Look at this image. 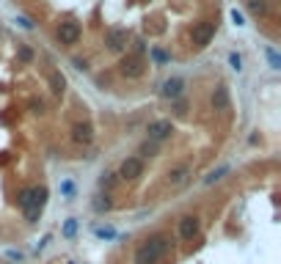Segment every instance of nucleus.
Wrapping results in <instances>:
<instances>
[{"mask_svg": "<svg viewBox=\"0 0 281 264\" xmlns=\"http://www.w3.org/2000/svg\"><path fill=\"white\" fill-rule=\"evenodd\" d=\"M171 239L169 237H152V239H146V242H140L138 250H135V264H157L163 259V253L169 250Z\"/></svg>", "mask_w": 281, "mask_h": 264, "instance_id": "1", "label": "nucleus"}, {"mask_svg": "<svg viewBox=\"0 0 281 264\" xmlns=\"http://www.w3.org/2000/svg\"><path fill=\"white\" fill-rule=\"evenodd\" d=\"M215 30H218V22H198L196 28H193V44H196L198 50H204L207 44L215 39Z\"/></svg>", "mask_w": 281, "mask_h": 264, "instance_id": "2", "label": "nucleus"}, {"mask_svg": "<svg viewBox=\"0 0 281 264\" xmlns=\"http://www.w3.org/2000/svg\"><path fill=\"white\" fill-rule=\"evenodd\" d=\"M30 190H33V207L25 212V217H28V223H36L39 215H42L44 204H47V187H44V185H36V187H30Z\"/></svg>", "mask_w": 281, "mask_h": 264, "instance_id": "3", "label": "nucleus"}, {"mask_svg": "<svg viewBox=\"0 0 281 264\" xmlns=\"http://www.w3.org/2000/svg\"><path fill=\"white\" fill-rule=\"evenodd\" d=\"M171 132H174V124H171L169 118H157V121H152V124L146 127L149 140H155V143H160V140L171 138Z\"/></svg>", "mask_w": 281, "mask_h": 264, "instance_id": "4", "label": "nucleus"}, {"mask_svg": "<svg viewBox=\"0 0 281 264\" xmlns=\"http://www.w3.org/2000/svg\"><path fill=\"white\" fill-rule=\"evenodd\" d=\"M198 231H201V223H198L196 215L179 217V237H182L185 242H193V239L198 237Z\"/></svg>", "mask_w": 281, "mask_h": 264, "instance_id": "5", "label": "nucleus"}, {"mask_svg": "<svg viewBox=\"0 0 281 264\" xmlns=\"http://www.w3.org/2000/svg\"><path fill=\"white\" fill-rule=\"evenodd\" d=\"M127 42H130V33H127L124 28H111V30L105 33V44H108V50H113V53L124 50Z\"/></svg>", "mask_w": 281, "mask_h": 264, "instance_id": "6", "label": "nucleus"}, {"mask_svg": "<svg viewBox=\"0 0 281 264\" xmlns=\"http://www.w3.org/2000/svg\"><path fill=\"white\" fill-rule=\"evenodd\" d=\"M160 94L166 99H179L185 94V80L182 77H169V80L160 85Z\"/></svg>", "mask_w": 281, "mask_h": 264, "instance_id": "7", "label": "nucleus"}, {"mask_svg": "<svg viewBox=\"0 0 281 264\" xmlns=\"http://www.w3.org/2000/svg\"><path fill=\"white\" fill-rule=\"evenodd\" d=\"M140 174H143V162H140V157H127V160L121 162V168H119L121 179H138Z\"/></svg>", "mask_w": 281, "mask_h": 264, "instance_id": "8", "label": "nucleus"}, {"mask_svg": "<svg viewBox=\"0 0 281 264\" xmlns=\"http://www.w3.org/2000/svg\"><path fill=\"white\" fill-rule=\"evenodd\" d=\"M119 69L124 77H140L143 75V61H140L138 55H127V58H121Z\"/></svg>", "mask_w": 281, "mask_h": 264, "instance_id": "9", "label": "nucleus"}, {"mask_svg": "<svg viewBox=\"0 0 281 264\" xmlns=\"http://www.w3.org/2000/svg\"><path fill=\"white\" fill-rule=\"evenodd\" d=\"M72 140L75 143H83V146H88L94 140V130L88 121H78V124H72Z\"/></svg>", "mask_w": 281, "mask_h": 264, "instance_id": "10", "label": "nucleus"}, {"mask_svg": "<svg viewBox=\"0 0 281 264\" xmlns=\"http://www.w3.org/2000/svg\"><path fill=\"white\" fill-rule=\"evenodd\" d=\"M58 39H61V44H75L80 39V25L78 22H61Z\"/></svg>", "mask_w": 281, "mask_h": 264, "instance_id": "11", "label": "nucleus"}, {"mask_svg": "<svg viewBox=\"0 0 281 264\" xmlns=\"http://www.w3.org/2000/svg\"><path fill=\"white\" fill-rule=\"evenodd\" d=\"M232 105V97H229V88L226 85H218L212 91V110H229Z\"/></svg>", "mask_w": 281, "mask_h": 264, "instance_id": "12", "label": "nucleus"}, {"mask_svg": "<svg viewBox=\"0 0 281 264\" xmlns=\"http://www.w3.org/2000/svg\"><path fill=\"white\" fill-rule=\"evenodd\" d=\"M190 176V165L188 162H179V165H174L169 171V185H174V187H179V185H185Z\"/></svg>", "mask_w": 281, "mask_h": 264, "instance_id": "13", "label": "nucleus"}, {"mask_svg": "<svg viewBox=\"0 0 281 264\" xmlns=\"http://www.w3.org/2000/svg\"><path fill=\"white\" fill-rule=\"evenodd\" d=\"M50 91H53V94H56V97H61L63 91H66V77L61 75V72H50Z\"/></svg>", "mask_w": 281, "mask_h": 264, "instance_id": "14", "label": "nucleus"}, {"mask_svg": "<svg viewBox=\"0 0 281 264\" xmlns=\"http://www.w3.org/2000/svg\"><path fill=\"white\" fill-rule=\"evenodd\" d=\"M246 6H248V11L256 14V17H265L267 11H270V3H267V0H248Z\"/></svg>", "mask_w": 281, "mask_h": 264, "instance_id": "15", "label": "nucleus"}, {"mask_svg": "<svg viewBox=\"0 0 281 264\" xmlns=\"http://www.w3.org/2000/svg\"><path fill=\"white\" fill-rule=\"evenodd\" d=\"M17 207H20V209H25V212H28V209L33 207V190H30V187L20 190V195H17Z\"/></svg>", "mask_w": 281, "mask_h": 264, "instance_id": "16", "label": "nucleus"}, {"mask_svg": "<svg viewBox=\"0 0 281 264\" xmlns=\"http://www.w3.org/2000/svg\"><path fill=\"white\" fill-rule=\"evenodd\" d=\"M94 209H97V212H108V209L113 207V201H111V195H102L99 193L97 198H94V204H91Z\"/></svg>", "mask_w": 281, "mask_h": 264, "instance_id": "17", "label": "nucleus"}, {"mask_svg": "<svg viewBox=\"0 0 281 264\" xmlns=\"http://www.w3.org/2000/svg\"><path fill=\"white\" fill-rule=\"evenodd\" d=\"M138 154L140 157H152V154H157V143L155 140H143V143L138 146Z\"/></svg>", "mask_w": 281, "mask_h": 264, "instance_id": "18", "label": "nucleus"}, {"mask_svg": "<svg viewBox=\"0 0 281 264\" xmlns=\"http://www.w3.org/2000/svg\"><path fill=\"white\" fill-rule=\"evenodd\" d=\"M17 58L25 61V63H30V61H33V50H30L28 44H20V47H17Z\"/></svg>", "mask_w": 281, "mask_h": 264, "instance_id": "19", "label": "nucleus"}, {"mask_svg": "<svg viewBox=\"0 0 281 264\" xmlns=\"http://www.w3.org/2000/svg\"><path fill=\"white\" fill-rule=\"evenodd\" d=\"M224 174H229V165H221V168H215V171H212V174L207 176V179H204V185H212V182H218Z\"/></svg>", "mask_w": 281, "mask_h": 264, "instance_id": "20", "label": "nucleus"}, {"mask_svg": "<svg viewBox=\"0 0 281 264\" xmlns=\"http://www.w3.org/2000/svg\"><path fill=\"white\" fill-rule=\"evenodd\" d=\"M113 185H116V174H102L99 176V187L102 190H111Z\"/></svg>", "mask_w": 281, "mask_h": 264, "instance_id": "21", "label": "nucleus"}, {"mask_svg": "<svg viewBox=\"0 0 281 264\" xmlns=\"http://www.w3.org/2000/svg\"><path fill=\"white\" fill-rule=\"evenodd\" d=\"M75 231H78V220L69 217V220L63 223V237H75Z\"/></svg>", "mask_w": 281, "mask_h": 264, "instance_id": "22", "label": "nucleus"}, {"mask_svg": "<svg viewBox=\"0 0 281 264\" xmlns=\"http://www.w3.org/2000/svg\"><path fill=\"white\" fill-rule=\"evenodd\" d=\"M174 113L176 116H185V113H188V102H185V99H174Z\"/></svg>", "mask_w": 281, "mask_h": 264, "instance_id": "23", "label": "nucleus"}, {"mask_svg": "<svg viewBox=\"0 0 281 264\" xmlns=\"http://www.w3.org/2000/svg\"><path fill=\"white\" fill-rule=\"evenodd\" d=\"M229 63H232V69H234V72L243 69V58H240L237 53H232V55H229Z\"/></svg>", "mask_w": 281, "mask_h": 264, "instance_id": "24", "label": "nucleus"}, {"mask_svg": "<svg viewBox=\"0 0 281 264\" xmlns=\"http://www.w3.org/2000/svg\"><path fill=\"white\" fill-rule=\"evenodd\" d=\"M267 58H270V63H273V69H279V66H281V61H279V55H276L273 50H267Z\"/></svg>", "mask_w": 281, "mask_h": 264, "instance_id": "25", "label": "nucleus"}, {"mask_svg": "<svg viewBox=\"0 0 281 264\" xmlns=\"http://www.w3.org/2000/svg\"><path fill=\"white\" fill-rule=\"evenodd\" d=\"M17 22H20V25H22L25 30H30V28H33V22H30L28 17H17Z\"/></svg>", "mask_w": 281, "mask_h": 264, "instance_id": "26", "label": "nucleus"}, {"mask_svg": "<svg viewBox=\"0 0 281 264\" xmlns=\"http://www.w3.org/2000/svg\"><path fill=\"white\" fill-rule=\"evenodd\" d=\"M152 55H155V61H160V63L169 61V55H166V53H160V50H152Z\"/></svg>", "mask_w": 281, "mask_h": 264, "instance_id": "27", "label": "nucleus"}, {"mask_svg": "<svg viewBox=\"0 0 281 264\" xmlns=\"http://www.w3.org/2000/svg\"><path fill=\"white\" fill-rule=\"evenodd\" d=\"M97 234H99V237H108V239H111V237H116V231H113V229H97Z\"/></svg>", "mask_w": 281, "mask_h": 264, "instance_id": "28", "label": "nucleus"}, {"mask_svg": "<svg viewBox=\"0 0 281 264\" xmlns=\"http://www.w3.org/2000/svg\"><path fill=\"white\" fill-rule=\"evenodd\" d=\"M232 20H234V25H246V22H243V14H240L237 8L232 11Z\"/></svg>", "mask_w": 281, "mask_h": 264, "instance_id": "29", "label": "nucleus"}]
</instances>
